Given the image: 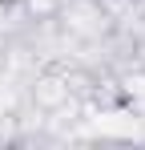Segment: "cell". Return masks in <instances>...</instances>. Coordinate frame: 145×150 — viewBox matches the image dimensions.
Here are the masks:
<instances>
[{
  "label": "cell",
  "mask_w": 145,
  "mask_h": 150,
  "mask_svg": "<svg viewBox=\"0 0 145 150\" xmlns=\"http://www.w3.org/2000/svg\"><path fill=\"white\" fill-rule=\"evenodd\" d=\"M24 98H28V110H36L40 118L65 110V105H81V101L69 93L65 69H61L56 61H45V65H36V69L28 73V81H24Z\"/></svg>",
  "instance_id": "cell-1"
},
{
  "label": "cell",
  "mask_w": 145,
  "mask_h": 150,
  "mask_svg": "<svg viewBox=\"0 0 145 150\" xmlns=\"http://www.w3.org/2000/svg\"><path fill=\"white\" fill-rule=\"evenodd\" d=\"M56 25H61V33L72 45H97V41H105L113 33V21L97 8L93 0H61Z\"/></svg>",
  "instance_id": "cell-2"
},
{
  "label": "cell",
  "mask_w": 145,
  "mask_h": 150,
  "mask_svg": "<svg viewBox=\"0 0 145 150\" xmlns=\"http://www.w3.org/2000/svg\"><path fill=\"white\" fill-rule=\"evenodd\" d=\"M16 118H12V114H4V110H0V146H12V142H16Z\"/></svg>",
  "instance_id": "cell-5"
},
{
  "label": "cell",
  "mask_w": 145,
  "mask_h": 150,
  "mask_svg": "<svg viewBox=\"0 0 145 150\" xmlns=\"http://www.w3.org/2000/svg\"><path fill=\"white\" fill-rule=\"evenodd\" d=\"M28 25H52L56 12H61V0H20Z\"/></svg>",
  "instance_id": "cell-3"
},
{
  "label": "cell",
  "mask_w": 145,
  "mask_h": 150,
  "mask_svg": "<svg viewBox=\"0 0 145 150\" xmlns=\"http://www.w3.org/2000/svg\"><path fill=\"white\" fill-rule=\"evenodd\" d=\"M93 4L101 8V12H105V16H109V21H113V25H117L121 16L133 8V0H93Z\"/></svg>",
  "instance_id": "cell-4"
}]
</instances>
